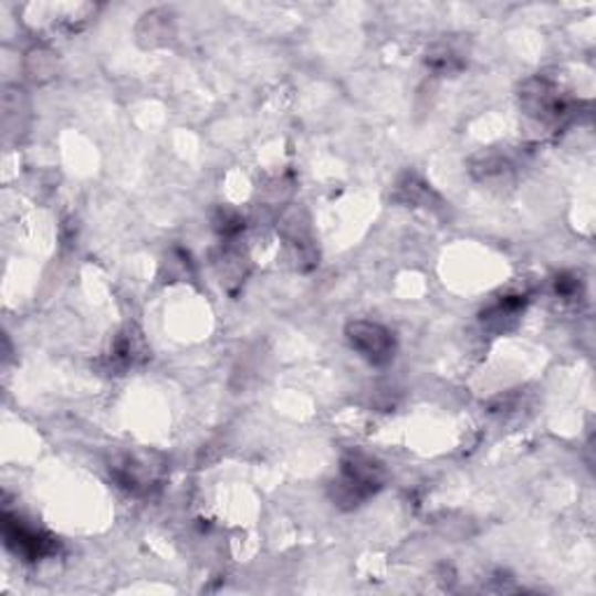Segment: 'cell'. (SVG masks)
<instances>
[{
	"label": "cell",
	"mask_w": 596,
	"mask_h": 596,
	"mask_svg": "<svg viewBox=\"0 0 596 596\" xmlns=\"http://www.w3.org/2000/svg\"><path fill=\"white\" fill-rule=\"evenodd\" d=\"M217 229L222 231L224 236H236L242 231V219L231 212V210H224V212H219V219H217Z\"/></svg>",
	"instance_id": "6"
},
{
	"label": "cell",
	"mask_w": 596,
	"mask_h": 596,
	"mask_svg": "<svg viewBox=\"0 0 596 596\" xmlns=\"http://www.w3.org/2000/svg\"><path fill=\"white\" fill-rule=\"evenodd\" d=\"M109 473L119 482V488L130 494H147L159 482V469L138 457H124L115 467H109Z\"/></svg>",
	"instance_id": "5"
},
{
	"label": "cell",
	"mask_w": 596,
	"mask_h": 596,
	"mask_svg": "<svg viewBox=\"0 0 596 596\" xmlns=\"http://www.w3.org/2000/svg\"><path fill=\"white\" fill-rule=\"evenodd\" d=\"M385 471L378 461L366 454H347L341 463V475L334 482V501L355 508L370 499L375 492L383 488Z\"/></svg>",
	"instance_id": "1"
},
{
	"label": "cell",
	"mask_w": 596,
	"mask_h": 596,
	"mask_svg": "<svg viewBox=\"0 0 596 596\" xmlns=\"http://www.w3.org/2000/svg\"><path fill=\"white\" fill-rule=\"evenodd\" d=\"M345 336H347L352 349H357L359 355L366 362H370L373 366H385L394 359L396 341H394L391 331L385 328L383 324L357 320V322L347 324Z\"/></svg>",
	"instance_id": "3"
},
{
	"label": "cell",
	"mask_w": 596,
	"mask_h": 596,
	"mask_svg": "<svg viewBox=\"0 0 596 596\" xmlns=\"http://www.w3.org/2000/svg\"><path fill=\"white\" fill-rule=\"evenodd\" d=\"M578 292H581V282L576 278H566V275L557 278V294L562 299H573Z\"/></svg>",
	"instance_id": "7"
},
{
	"label": "cell",
	"mask_w": 596,
	"mask_h": 596,
	"mask_svg": "<svg viewBox=\"0 0 596 596\" xmlns=\"http://www.w3.org/2000/svg\"><path fill=\"white\" fill-rule=\"evenodd\" d=\"M522 105L526 115H532L541 122H560L571 113V103L564 94L557 92L555 84L545 80H532L526 82L522 90Z\"/></svg>",
	"instance_id": "4"
},
{
	"label": "cell",
	"mask_w": 596,
	"mask_h": 596,
	"mask_svg": "<svg viewBox=\"0 0 596 596\" xmlns=\"http://www.w3.org/2000/svg\"><path fill=\"white\" fill-rule=\"evenodd\" d=\"M3 539L14 555L27 562H40L45 557H52L59 550L56 539L40 532V529L31 526L29 522L12 513L3 515Z\"/></svg>",
	"instance_id": "2"
}]
</instances>
